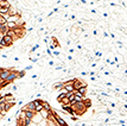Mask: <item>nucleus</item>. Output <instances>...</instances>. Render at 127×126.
<instances>
[{"instance_id":"7ed1b4c3","label":"nucleus","mask_w":127,"mask_h":126,"mask_svg":"<svg viewBox=\"0 0 127 126\" xmlns=\"http://www.w3.org/2000/svg\"><path fill=\"white\" fill-rule=\"evenodd\" d=\"M82 87H88V84L87 82H84V81H81V80H77V79H75V81H74V88L78 90L80 88Z\"/></svg>"},{"instance_id":"ddd939ff","label":"nucleus","mask_w":127,"mask_h":126,"mask_svg":"<svg viewBox=\"0 0 127 126\" xmlns=\"http://www.w3.org/2000/svg\"><path fill=\"white\" fill-rule=\"evenodd\" d=\"M7 22H8V20L6 19V17L1 14V16H0V25H5V24H7Z\"/></svg>"},{"instance_id":"6e6552de","label":"nucleus","mask_w":127,"mask_h":126,"mask_svg":"<svg viewBox=\"0 0 127 126\" xmlns=\"http://www.w3.org/2000/svg\"><path fill=\"white\" fill-rule=\"evenodd\" d=\"M64 83V89H65L66 92H74L75 90V88H74V83H69V82H63Z\"/></svg>"},{"instance_id":"39448f33","label":"nucleus","mask_w":127,"mask_h":126,"mask_svg":"<svg viewBox=\"0 0 127 126\" xmlns=\"http://www.w3.org/2000/svg\"><path fill=\"white\" fill-rule=\"evenodd\" d=\"M1 39L5 42L6 46H10V45H12V44H13V42H14V38H13V37H11V36H8V35H6V36H4V37H1Z\"/></svg>"},{"instance_id":"dca6fc26","label":"nucleus","mask_w":127,"mask_h":126,"mask_svg":"<svg viewBox=\"0 0 127 126\" xmlns=\"http://www.w3.org/2000/svg\"><path fill=\"white\" fill-rule=\"evenodd\" d=\"M70 117H71V120L72 121H76V120H77V117H74V115H70Z\"/></svg>"},{"instance_id":"4468645a","label":"nucleus","mask_w":127,"mask_h":126,"mask_svg":"<svg viewBox=\"0 0 127 126\" xmlns=\"http://www.w3.org/2000/svg\"><path fill=\"white\" fill-rule=\"evenodd\" d=\"M83 102H84V105H86V107H87V108H89V107L92 106V101H90L89 99H84V101H83Z\"/></svg>"},{"instance_id":"9d476101","label":"nucleus","mask_w":127,"mask_h":126,"mask_svg":"<svg viewBox=\"0 0 127 126\" xmlns=\"http://www.w3.org/2000/svg\"><path fill=\"white\" fill-rule=\"evenodd\" d=\"M0 7H12L10 1L7 0H0Z\"/></svg>"},{"instance_id":"4be33fe9","label":"nucleus","mask_w":127,"mask_h":126,"mask_svg":"<svg viewBox=\"0 0 127 126\" xmlns=\"http://www.w3.org/2000/svg\"><path fill=\"white\" fill-rule=\"evenodd\" d=\"M126 102H127V98H126Z\"/></svg>"},{"instance_id":"f257e3e1","label":"nucleus","mask_w":127,"mask_h":126,"mask_svg":"<svg viewBox=\"0 0 127 126\" xmlns=\"http://www.w3.org/2000/svg\"><path fill=\"white\" fill-rule=\"evenodd\" d=\"M72 108L75 111V114L76 115H82L86 111H87V107H86V105L83 101L81 102H75V104L72 105Z\"/></svg>"},{"instance_id":"f3484780","label":"nucleus","mask_w":127,"mask_h":126,"mask_svg":"<svg viewBox=\"0 0 127 126\" xmlns=\"http://www.w3.org/2000/svg\"><path fill=\"white\" fill-rule=\"evenodd\" d=\"M12 89H13V90H17V89H18V87H17L16 84H13V87H12Z\"/></svg>"},{"instance_id":"6ab92c4d","label":"nucleus","mask_w":127,"mask_h":126,"mask_svg":"<svg viewBox=\"0 0 127 126\" xmlns=\"http://www.w3.org/2000/svg\"><path fill=\"white\" fill-rule=\"evenodd\" d=\"M113 113V111H111V110H107V114H112Z\"/></svg>"},{"instance_id":"1a4fd4ad","label":"nucleus","mask_w":127,"mask_h":126,"mask_svg":"<svg viewBox=\"0 0 127 126\" xmlns=\"http://www.w3.org/2000/svg\"><path fill=\"white\" fill-rule=\"evenodd\" d=\"M58 102H60V104H61V105H70V104H71V102H70V100H69V98H68V96H64V98H63V99H61V100H60Z\"/></svg>"},{"instance_id":"f03ea898","label":"nucleus","mask_w":127,"mask_h":126,"mask_svg":"<svg viewBox=\"0 0 127 126\" xmlns=\"http://www.w3.org/2000/svg\"><path fill=\"white\" fill-rule=\"evenodd\" d=\"M11 71H12V68H1V73H0V79L1 80H7V77L10 76V74H11Z\"/></svg>"},{"instance_id":"a211bd4d","label":"nucleus","mask_w":127,"mask_h":126,"mask_svg":"<svg viewBox=\"0 0 127 126\" xmlns=\"http://www.w3.org/2000/svg\"><path fill=\"white\" fill-rule=\"evenodd\" d=\"M30 69H32V67H31V66H29V67H26V68H25V70H30Z\"/></svg>"},{"instance_id":"412c9836","label":"nucleus","mask_w":127,"mask_h":126,"mask_svg":"<svg viewBox=\"0 0 127 126\" xmlns=\"http://www.w3.org/2000/svg\"><path fill=\"white\" fill-rule=\"evenodd\" d=\"M55 126H62V125H60V124H56V125Z\"/></svg>"},{"instance_id":"20e7f679","label":"nucleus","mask_w":127,"mask_h":126,"mask_svg":"<svg viewBox=\"0 0 127 126\" xmlns=\"http://www.w3.org/2000/svg\"><path fill=\"white\" fill-rule=\"evenodd\" d=\"M74 93H75V101L76 102H81V101H84V99H86V95L82 94L81 92H78V90H74Z\"/></svg>"},{"instance_id":"aec40b11","label":"nucleus","mask_w":127,"mask_h":126,"mask_svg":"<svg viewBox=\"0 0 127 126\" xmlns=\"http://www.w3.org/2000/svg\"><path fill=\"white\" fill-rule=\"evenodd\" d=\"M96 56H102V54H101L100 51H97V52H96Z\"/></svg>"},{"instance_id":"9b49d317","label":"nucleus","mask_w":127,"mask_h":126,"mask_svg":"<svg viewBox=\"0 0 127 126\" xmlns=\"http://www.w3.org/2000/svg\"><path fill=\"white\" fill-rule=\"evenodd\" d=\"M11 7H0V13L1 14H8Z\"/></svg>"},{"instance_id":"2eb2a0df","label":"nucleus","mask_w":127,"mask_h":126,"mask_svg":"<svg viewBox=\"0 0 127 126\" xmlns=\"http://www.w3.org/2000/svg\"><path fill=\"white\" fill-rule=\"evenodd\" d=\"M78 92H81L82 94H84V95H86V93H87V87H82V88H80V89H78Z\"/></svg>"},{"instance_id":"0eeeda50","label":"nucleus","mask_w":127,"mask_h":126,"mask_svg":"<svg viewBox=\"0 0 127 126\" xmlns=\"http://www.w3.org/2000/svg\"><path fill=\"white\" fill-rule=\"evenodd\" d=\"M0 31H1V37L6 36L7 32L10 31V29H8V26H7V24H5V25H0Z\"/></svg>"},{"instance_id":"423d86ee","label":"nucleus","mask_w":127,"mask_h":126,"mask_svg":"<svg viewBox=\"0 0 127 126\" xmlns=\"http://www.w3.org/2000/svg\"><path fill=\"white\" fill-rule=\"evenodd\" d=\"M23 110H29V111H32V112H36V105L33 101H30L29 104H26V106L23 107Z\"/></svg>"},{"instance_id":"f8f14e48","label":"nucleus","mask_w":127,"mask_h":126,"mask_svg":"<svg viewBox=\"0 0 127 126\" xmlns=\"http://www.w3.org/2000/svg\"><path fill=\"white\" fill-rule=\"evenodd\" d=\"M43 107H44V110H46V111H49V112H52V108H51V106L49 105V102L48 101H43Z\"/></svg>"}]
</instances>
